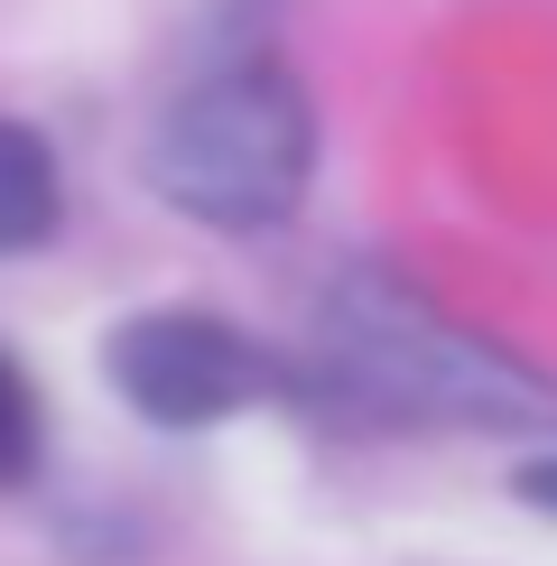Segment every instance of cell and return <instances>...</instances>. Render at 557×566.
Segmentation results:
<instances>
[{
	"instance_id": "cell-2",
	"label": "cell",
	"mask_w": 557,
	"mask_h": 566,
	"mask_svg": "<svg viewBox=\"0 0 557 566\" xmlns=\"http://www.w3.org/2000/svg\"><path fill=\"white\" fill-rule=\"evenodd\" d=\"M325 353H335V381H354L362 399H381L400 418H437V428H548L557 418L548 381H529L511 353L474 344L464 325H446L390 279L335 289Z\"/></svg>"
},
{
	"instance_id": "cell-5",
	"label": "cell",
	"mask_w": 557,
	"mask_h": 566,
	"mask_svg": "<svg viewBox=\"0 0 557 566\" xmlns=\"http://www.w3.org/2000/svg\"><path fill=\"white\" fill-rule=\"evenodd\" d=\"M38 464V399L29 381H19L10 363H0V483H19Z\"/></svg>"
},
{
	"instance_id": "cell-4",
	"label": "cell",
	"mask_w": 557,
	"mask_h": 566,
	"mask_svg": "<svg viewBox=\"0 0 557 566\" xmlns=\"http://www.w3.org/2000/svg\"><path fill=\"white\" fill-rule=\"evenodd\" d=\"M56 158H46L38 130L0 122V251H38L56 232Z\"/></svg>"
},
{
	"instance_id": "cell-1",
	"label": "cell",
	"mask_w": 557,
	"mask_h": 566,
	"mask_svg": "<svg viewBox=\"0 0 557 566\" xmlns=\"http://www.w3.org/2000/svg\"><path fill=\"white\" fill-rule=\"evenodd\" d=\"M307 168H316V112L270 56L196 75L149 130V186L214 232H270L307 196Z\"/></svg>"
},
{
	"instance_id": "cell-6",
	"label": "cell",
	"mask_w": 557,
	"mask_h": 566,
	"mask_svg": "<svg viewBox=\"0 0 557 566\" xmlns=\"http://www.w3.org/2000/svg\"><path fill=\"white\" fill-rule=\"evenodd\" d=\"M511 492H521V502H539V511H557V455H529L521 474H511Z\"/></svg>"
},
{
	"instance_id": "cell-3",
	"label": "cell",
	"mask_w": 557,
	"mask_h": 566,
	"mask_svg": "<svg viewBox=\"0 0 557 566\" xmlns=\"http://www.w3.org/2000/svg\"><path fill=\"white\" fill-rule=\"evenodd\" d=\"M103 371L158 428H214V418L270 399V381H278L270 353L251 335H232V325H214V316H130L103 344Z\"/></svg>"
}]
</instances>
